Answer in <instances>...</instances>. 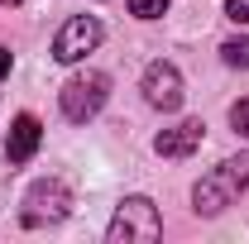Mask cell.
<instances>
[{"label":"cell","mask_w":249,"mask_h":244,"mask_svg":"<svg viewBox=\"0 0 249 244\" xmlns=\"http://www.w3.org/2000/svg\"><path fill=\"white\" fill-rule=\"evenodd\" d=\"M245 187H249V153L216 163V168L196 182V192H192L196 215H220L225 206H235V201H240V192H245Z\"/></svg>","instance_id":"obj_1"},{"label":"cell","mask_w":249,"mask_h":244,"mask_svg":"<svg viewBox=\"0 0 249 244\" xmlns=\"http://www.w3.org/2000/svg\"><path fill=\"white\" fill-rule=\"evenodd\" d=\"M106 96H110V77H106V72H82V77H72L58 91V105H62V115L72 124H87V120L101 115Z\"/></svg>","instance_id":"obj_3"},{"label":"cell","mask_w":249,"mask_h":244,"mask_svg":"<svg viewBox=\"0 0 249 244\" xmlns=\"http://www.w3.org/2000/svg\"><path fill=\"white\" fill-rule=\"evenodd\" d=\"M201 139H206V124L201 120H182V124H173V129H163L154 139V149L163 153V158H187L192 149H201Z\"/></svg>","instance_id":"obj_7"},{"label":"cell","mask_w":249,"mask_h":244,"mask_svg":"<svg viewBox=\"0 0 249 244\" xmlns=\"http://www.w3.org/2000/svg\"><path fill=\"white\" fill-rule=\"evenodd\" d=\"M96 43H101V24H96L91 15H72L58 29V38H53V58L58 62H82Z\"/></svg>","instance_id":"obj_5"},{"label":"cell","mask_w":249,"mask_h":244,"mask_svg":"<svg viewBox=\"0 0 249 244\" xmlns=\"http://www.w3.org/2000/svg\"><path fill=\"white\" fill-rule=\"evenodd\" d=\"M0 77H10V53L0 48Z\"/></svg>","instance_id":"obj_13"},{"label":"cell","mask_w":249,"mask_h":244,"mask_svg":"<svg viewBox=\"0 0 249 244\" xmlns=\"http://www.w3.org/2000/svg\"><path fill=\"white\" fill-rule=\"evenodd\" d=\"M225 15L235 24H249V0H225Z\"/></svg>","instance_id":"obj_12"},{"label":"cell","mask_w":249,"mask_h":244,"mask_svg":"<svg viewBox=\"0 0 249 244\" xmlns=\"http://www.w3.org/2000/svg\"><path fill=\"white\" fill-rule=\"evenodd\" d=\"M158 235H163V215H158V206L149 196H124L115 206L110 230H106L110 244H154Z\"/></svg>","instance_id":"obj_2"},{"label":"cell","mask_w":249,"mask_h":244,"mask_svg":"<svg viewBox=\"0 0 249 244\" xmlns=\"http://www.w3.org/2000/svg\"><path fill=\"white\" fill-rule=\"evenodd\" d=\"M168 10V0H129V15L134 19H158Z\"/></svg>","instance_id":"obj_10"},{"label":"cell","mask_w":249,"mask_h":244,"mask_svg":"<svg viewBox=\"0 0 249 244\" xmlns=\"http://www.w3.org/2000/svg\"><path fill=\"white\" fill-rule=\"evenodd\" d=\"M67 211H72L67 187H62L58 177H38V182L24 192V211H19V220H24V225H53V220H62Z\"/></svg>","instance_id":"obj_4"},{"label":"cell","mask_w":249,"mask_h":244,"mask_svg":"<svg viewBox=\"0 0 249 244\" xmlns=\"http://www.w3.org/2000/svg\"><path fill=\"white\" fill-rule=\"evenodd\" d=\"M144 96L158 110H182V72L173 62H149L144 67Z\"/></svg>","instance_id":"obj_6"},{"label":"cell","mask_w":249,"mask_h":244,"mask_svg":"<svg viewBox=\"0 0 249 244\" xmlns=\"http://www.w3.org/2000/svg\"><path fill=\"white\" fill-rule=\"evenodd\" d=\"M5 5H19V0H5Z\"/></svg>","instance_id":"obj_14"},{"label":"cell","mask_w":249,"mask_h":244,"mask_svg":"<svg viewBox=\"0 0 249 244\" xmlns=\"http://www.w3.org/2000/svg\"><path fill=\"white\" fill-rule=\"evenodd\" d=\"M220 58L230 62V67H249V38H230V43L220 48Z\"/></svg>","instance_id":"obj_9"},{"label":"cell","mask_w":249,"mask_h":244,"mask_svg":"<svg viewBox=\"0 0 249 244\" xmlns=\"http://www.w3.org/2000/svg\"><path fill=\"white\" fill-rule=\"evenodd\" d=\"M38 139H43V124L34 120V115H19V120L10 124L5 158H10V163H29V158H34V149H38Z\"/></svg>","instance_id":"obj_8"},{"label":"cell","mask_w":249,"mask_h":244,"mask_svg":"<svg viewBox=\"0 0 249 244\" xmlns=\"http://www.w3.org/2000/svg\"><path fill=\"white\" fill-rule=\"evenodd\" d=\"M230 124H235L240 134H249V101H235V105H230Z\"/></svg>","instance_id":"obj_11"}]
</instances>
